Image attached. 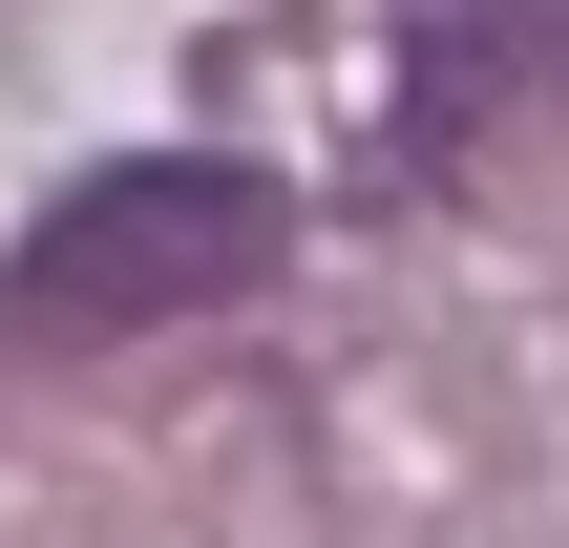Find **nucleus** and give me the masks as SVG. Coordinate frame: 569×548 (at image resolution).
Masks as SVG:
<instances>
[{
  "label": "nucleus",
  "mask_w": 569,
  "mask_h": 548,
  "mask_svg": "<svg viewBox=\"0 0 569 548\" xmlns=\"http://www.w3.org/2000/svg\"><path fill=\"white\" fill-rule=\"evenodd\" d=\"M274 275H296V190H274L253 148H127V169H84V190L21 211L0 317H21L42 359H84V338H148V317H232V296H274Z\"/></svg>",
  "instance_id": "1"
},
{
  "label": "nucleus",
  "mask_w": 569,
  "mask_h": 548,
  "mask_svg": "<svg viewBox=\"0 0 569 548\" xmlns=\"http://www.w3.org/2000/svg\"><path fill=\"white\" fill-rule=\"evenodd\" d=\"M569 0H422V84H549Z\"/></svg>",
  "instance_id": "2"
}]
</instances>
